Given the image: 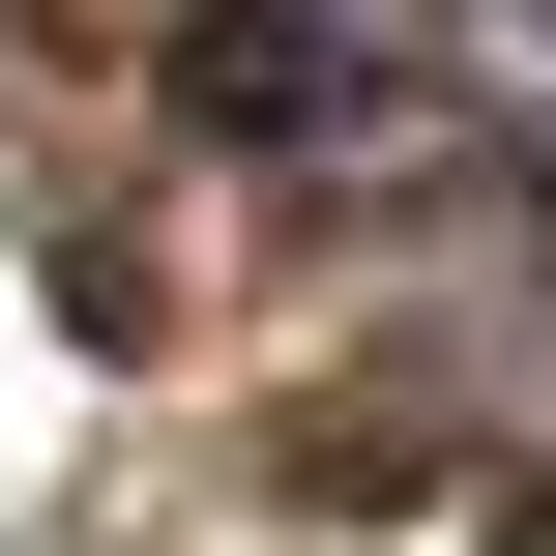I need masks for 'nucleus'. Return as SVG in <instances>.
I'll return each instance as SVG.
<instances>
[{"instance_id":"nucleus-1","label":"nucleus","mask_w":556,"mask_h":556,"mask_svg":"<svg viewBox=\"0 0 556 556\" xmlns=\"http://www.w3.org/2000/svg\"><path fill=\"white\" fill-rule=\"evenodd\" d=\"M176 88H205L235 147H323V88L381 117V29H352V0H205V59H176Z\"/></svg>"},{"instance_id":"nucleus-2","label":"nucleus","mask_w":556,"mask_h":556,"mask_svg":"<svg viewBox=\"0 0 556 556\" xmlns=\"http://www.w3.org/2000/svg\"><path fill=\"white\" fill-rule=\"evenodd\" d=\"M528 235H556V176H528Z\"/></svg>"}]
</instances>
